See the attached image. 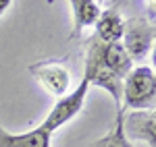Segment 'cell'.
<instances>
[{
	"mask_svg": "<svg viewBox=\"0 0 156 147\" xmlns=\"http://www.w3.org/2000/svg\"><path fill=\"white\" fill-rule=\"evenodd\" d=\"M123 25H125V19L121 17V12L117 8H106V11L100 12L96 25V39L98 44H117L121 42V35H123Z\"/></svg>",
	"mask_w": 156,
	"mask_h": 147,
	"instance_id": "obj_8",
	"label": "cell"
},
{
	"mask_svg": "<svg viewBox=\"0 0 156 147\" xmlns=\"http://www.w3.org/2000/svg\"><path fill=\"white\" fill-rule=\"evenodd\" d=\"M29 73L37 79V83L54 98H62L69 93L71 73L58 60H40L29 66Z\"/></svg>",
	"mask_w": 156,
	"mask_h": 147,
	"instance_id": "obj_4",
	"label": "cell"
},
{
	"mask_svg": "<svg viewBox=\"0 0 156 147\" xmlns=\"http://www.w3.org/2000/svg\"><path fill=\"white\" fill-rule=\"evenodd\" d=\"M154 35V21H148L144 17H133V19H125L121 44L125 52L129 54V58L135 62L146 58V54L152 50Z\"/></svg>",
	"mask_w": 156,
	"mask_h": 147,
	"instance_id": "obj_3",
	"label": "cell"
},
{
	"mask_svg": "<svg viewBox=\"0 0 156 147\" xmlns=\"http://www.w3.org/2000/svg\"><path fill=\"white\" fill-rule=\"evenodd\" d=\"M123 135L127 141H142L156 147V114L154 110H123Z\"/></svg>",
	"mask_w": 156,
	"mask_h": 147,
	"instance_id": "obj_5",
	"label": "cell"
},
{
	"mask_svg": "<svg viewBox=\"0 0 156 147\" xmlns=\"http://www.w3.org/2000/svg\"><path fill=\"white\" fill-rule=\"evenodd\" d=\"M104 147H133L131 141H127L123 135V108L117 110V118H115V126L106 135V143Z\"/></svg>",
	"mask_w": 156,
	"mask_h": 147,
	"instance_id": "obj_10",
	"label": "cell"
},
{
	"mask_svg": "<svg viewBox=\"0 0 156 147\" xmlns=\"http://www.w3.org/2000/svg\"><path fill=\"white\" fill-rule=\"evenodd\" d=\"M87 91H90V79L83 75V77H81V83L75 87L73 91H69L67 95H62V98L56 99V104L52 106V110L48 112V116L44 118V122L40 124V126L52 135L54 131H58L60 126L71 122L73 118L83 110Z\"/></svg>",
	"mask_w": 156,
	"mask_h": 147,
	"instance_id": "obj_2",
	"label": "cell"
},
{
	"mask_svg": "<svg viewBox=\"0 0 156 147\" xmlns=\"http://www.w3.org/2000/svg\"><path fill=\"white\" fill-rule=\"evenodd\" d=\"M156 106V75L152 66H133L123 79L121 108L125 112L154 110Z\"/></svg>",
	"mask_w": 156,
	"mask_h": 147,
	"instance_id": "obj_1",
	"label": "cell"
},
{
	"mask_svg": "<svg viewBox=\"0 0 156 147\" xmlns=\"http://www.w3.org/2000/svg\"><path fill=\"white\" fill-rule=\"evenodd\" d=\"M11 6H12V2H11V0H0V17H2L4 12L9 11Z\"/></svg>",
	"mask_w": 156,
	"mask_h": 147,
	"instance_id": "obj_11",
	"label": "cell"
},
{
	"mask_svg": "<svg viewBox=\"0 0 156 147\" xmlns=\"http://www.w3.org/2000/svg\"><path fill=\"white\" fill-rule=\"evenodd\" d=\"M104 143H106V135L102 137V139H98V141H94V143H90L87 147H104Z\"/></svg>",
	"mask_w": 156,
	"mask_h": 147,
	"instance_id": "obj_12",
	"label": "cell"
},
{
	"mask_svg": "<svg viewBox=\"0 0 156 147\" xmlns=\"http://www.w3.org/2000/svg\"><path fill=\"white\" fill-rule=\"evenodd\" d=\"M0 147H52V135L42 126L25 133H11L0 126Z\"/></svg>",
	"mask_w": 156,
	"mask_h": 147,
	"instance_id": "obj_7",
	"label": "cell"
},
{
	"mask_svg": "<svg viewBox=\"0 0 156 147\" xmlns=\"http://www.w3.org/2000/svg\"><path fill=\"white\" fill-rule=\"evenodd\" d=\"M69 6L73 11V29H71V35H69L71 39L77 37L83 29L94 27L100 12H102V6L94 0H71Z\"/></svg>",
	"mask_w": 156,
	"mask_h": 147,
	"instance_id": "obj_9",
	"label": "cell"
},
{
	"mask_svg": "<svg viewBox=\"0 0 156 147\" xmlns=\"http://www.w3.org/2000/svg\"><path fill=\"white\" fill-rule=\"evenodd\" d=\"M100 62L102 66L110 71L115 77H119L121 81L131 73L133 68V60L129 58V54L125 52L123 44L117 42V44H100Z\"/></svg>",
	"mask_w": 156,
	"mask_h": 147,
	"instance_id": "obj_6",
	"label": "cell"
}]
</instances>
